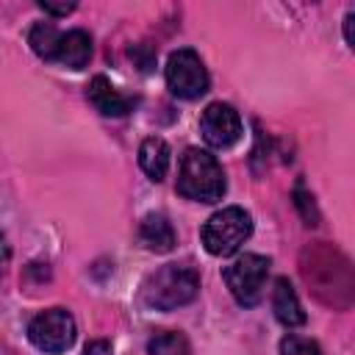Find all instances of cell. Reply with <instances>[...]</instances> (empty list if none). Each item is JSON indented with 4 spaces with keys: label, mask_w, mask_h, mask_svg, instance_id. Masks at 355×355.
Returning <instances> with one entry per match:
<instances>
[{
    "label": "cell",
    "mask_w": 355,
    "mask_h": 355,
    "mask_svg": "<svg viewBox=\"0 0 355 355\" xmlns=\"http://www.w3.org/2000/svg\"><path fill=\"white\" fill-rule=\"evenodd\" d=\"M227 191L225 169L208 150L189 147L178 166V194L194 202H216Z\"/></svg>",
    "instance_id": "cell-1"
},
{
    "label": "cell",
    "mask_w": 355,
    "mask_h": 355,
    "mask_svg": "<svg viewBox=\"0 0 355 355\" xmlns=\"http://www.w3.org/2000/svg\"><path fill=\"white\" fill-rule=\"evenodd\" d=\"M200 291V275L189 263H164L155 269L144 286L141 300L147 308L155 311H175L180 305H189Z\"/></svg>",
    "instance_id": "cell-2"
},
{
    "label": "cell",
    "mask_w": 355,
    "mask_h": 355,
    "mask_svg": "<svg viewBox=\"0 0 355 355\" xmlns=\"http://www.w3.org/2000/svg\"><path fill=\"white\" fill-rule=\"evenodd\" d=\"M252 233V216L239 208V205H227L222 211H216L205 225H202V244L211 255H233Z\"/></svg>",
    "instance_id": "cell-3"
},
{
    "label": "cell",
    "mask_w": 355,
    "mask_h": 355,
    "mask_svg": "<svg viewBox=\"0 0 355 355\" xmlns=\"http://www.w3.org/2000/svg\"><path fill=\"white\" fill-rule=\"evenodd\" d=\"M266 277H269V258L255 255V252L239 255L225 269V283H227L230 294L236 297V302L244 308H252L261 302L263 288H266Z\"/></svg>",
    "instance_id": "cell-4"
},
{
    "label": "cell",
    "mask_w": 355,
    "mask_h": 355,
    "mask_svg": "<svg viewBox=\"0 0 355 355\" xmlns=\"http://www.w3.org/2000/svg\"><path fill=\"white\" fill-rule=\"evenodd\" d=\"M75 319L67 308H47L36 313L28 324V338L36 349L47 355H61L75 344Z\"/></svg>",
    "instance_id": "cell-5"
},
{
    "label": "cell",
    "mask_w": 355,
    "mask_h": 355,
    "mask_svg": "<svg viewBox=\"0 0 355 355\" xmlns=\"http://www.w3.org/2000/svg\"><path fill=\"white\" fill-rule=\"evenodd\" d=\"M208 83H211L208 69H205L202 58L194 50L183 47V50H175L169 55V61H166V86L175 97L197 100L208 92Z\"/></svg>",
    "instance_id": "cell-6"
},
{
    "label": "cell",
    "mask_w": 355,
    "mask_h": 355,
    "mask_svg": "<svg viewBox=\"0 0 355 355\" xmlns=\"http://www.w3.org/2000/svg\"><path fill=\"white\" fill-rule=\"evenodd\" d=\"M200 133L211 147L227 150L241 139V116L227 103H211L200 116Z\"/></svg>",
    "instance_id": "cell-7"
},
{
    "label": "cell",
    "mask_w": 355,
    "mask_h": 355,
    "mask_svg": "<svg viewBox=\"0 0 355 355\" xmlns=\"http://www.w3.org/2000/svg\"><path fill=\"white\" fill-rule=\"evenodd\" d=\"M86 97H89V103H92L103 116H125V114H130L133 105H136L133 97L122 94V92H119L108 78H103V75L92 78Z\"/></svg>",
    "instance_id": "cell-8"
},
{
    "label": "cell",
    "mask_w": 355,
    "mask_h": 355,
    "mask_svg": "<svg viewBox=\"0 0 355 355\" xmlns=\"http://www.w3.org/2000/svg\"><path fill=\"white\" fill-rule=\"evenodd\" d=\"M92 58V36L80 28L75 31H67L61 33L58 39V47H55V58L61 67H69V69H83Z\"/></svg>",
    "instance_id": "cell-9"
},
{
    "label": "cell",
    "mask_w": 355,
    "mask_h": 355,
    "mask_svg": "<svg viewBox=\"0 0 355 355\" xmlns=\"http://www.w3.org/2000/svg\"><path fill=\"white\" fill-rule=\"evenodd\" d=\"M272 311H275L277 322L286 324V327L305 324V311H302V305L297 300V291L288 283V277H277L275 280V288H272Z\"/></svg>",
    "instance_id": "cell-10"
},
{
    "label": "cell",
    "mask_w": 355,
    "mask_h": 355,
    "mask_svg": "<svg viewBox=\"0 0 355 355\" xmlns=\"http://www.w3.org/2000/svg\"><path fill=\"white\" fill-rule=\"evenodd\" d=\"M139 241L150 252H169L175 247V227L164 214H147L139 225Z\"/></svg>",
    "instance_id": "cell-11"
},
{
    "label": "cell",
    "mask_w": 355,
    "mask_h": 355,
    "mask_svg": "<svg viewBox=\"0 0 355 355\" xmlns=\"http://www.w3.org/2000/svg\"><path fill=\"white\" fill-rule=\"evenodd\" d=\"M169 161H172V153H169V144L158 136H150L141 141L139 147V166L144 169V175L150 180H164L166 172H169Z\"/></svg>",
    "instance_id": "cell-12"
},
{
    "label": "cell",
    "mask_w": 355,
    "mask_h": 355,
    "mask_svg": "<svg viewBox=\"0 0 355 355\" xmlns=\"http://www.w3.org/2000/svg\"><path fill=\"white\" fill-rule=\"evenodd\" d=\"M58 39H61V33L55 31L53 22H36V25L31 28V33H28V42H31L33 53H36L39 58H44V61H53V58H55Z\"/></svg>",
    "instance_id": "cell-13"
},
{
    "label": "cell",
    "mask_w": 355,
    "mask_h": 355,
    "mask_svg": "<svg viewBox=\"0 0 355 355\" xmlns=\"http://www.w3.org/2000/svg\"><path fill=\"white\" fill-rule=\"evenodd\" d=\"M147 355H191V347H189V341H186L183 333L164 330V333H155L150 338Z\"/></svg>",
    "instance_id": "cell-14"
},
{
    "label": "cell",
    "mask_w": 355,
    "mask_h": 355,
    "mask_svg": "<svg viewBox=\"0 0 355 355\" xmlns=\"http://www.w3.org/2000/svg\"><path fill=\"white\" fill-rule=\"evenodd\" d=\"M280 355H322V349H319V344H316L313 338L288 333V336L280 341Z\"/></svg>",
    "instance_id": "cell-15"
},
{
    "label": "cell",
    "mask_w": 355,
    "mask_h": 355,
    "mask_svg": "<svg viewBox=\"0 0 355 355\" xmlns=\"http://www.w3.org/2000/svg\"><path fill=\"white\" fill-rule=\"evenodd\" d=\"M294 202H297V208H300V214H302L305 225H316V222H319L316 202H313V197L305 191V186H302V183H297V189H294Z\"/></svg>",
    "instance_id": "cell-16"
},
{
    "label": "cell",
    "mask_w": 355,
    "mask_h": 355,
    "mask_svg": "<svg viewBox=\"0 0 355 355\" xmlns=\"http://www.w3.org/2000/svg\"><path fill=\"white\" fill-rule=\"evenodd\" d=\"M39 8L44 14H53V17H67L75 11V3H50V0H39Z\"/></svg>",
    "instance_id": "cell-17"
},
{
    "label": "cell",
    "mask_w": 355,
    "mask_h": 355,
    "mask_svg": "<svg viewBox=\"0 0 355 355\" xmlns=\"http://www.w3.org/2000/svg\"><path fill=\"white\" fill-rule=\"evenodd\" d=\"M83 355H111V344H108V341H103V338L89 341V344H86V349H83Z\"/></svg>",
    "instance_id": "cell-18"
},
{
    "label": "cell",
    "mask_w": 355,
    "mask_h": 355,
    "mask_svg": "<svg viewBox=\"0 0 355 355\" xmlns=\"http://www.w3.org/2000/svg\"><path fill=\"white\" fill-rule=\"evenodd\" d=\"M8 258H11V247H8V239H6L3 233H0V272L6 269Z\"/></svg>",
    "instance_id": "cell-19"
},
{
    "label": "cell",
    "mask_w": 355,
    "mask_h": 355,
    "mask_svg": "<svg viewBox=\"0 0 355 355\" xmlns=\"http://www.w3.org/2000/svg\"><path fill=\"white\" fill-rule=\"evenodd\" d=\"M352 22H355V11H349L344 17V36H347V44L352 47Z\"/></svg>",
    "instance_id": "cell-20"
}]
</instances>
